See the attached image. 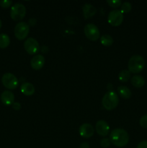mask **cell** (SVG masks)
<instances>
[{
  "label": "cell",
  "mask_w": 147,
  "mask_h": 148,
  "mask_svg": "<svg viewBox=\"0 0 147 148\" xmlns=\"http://www.w3.org/2000/svg\"><path fill=\"white\" fill-rule=\"evenodd\" d=\"M110 142L114 145L119 147H125L129 141V135L125 130L122 129H115L112 130L110 135Z\"/></svg>",
  "instance_id": "obj_1"
},
{
  "label": "cell",
  "mask_w": 147,
  "mask_h": 148,
  "mask_svg": "<svg viewBox=\"0 0 147 148\" xmlns=\"http://www.w3.org/2000/svg\"><path fill=\"white\" fill-rule=\"evenodd\" d=\"M145 66L144 59L140 55H134L128 61V71L131 73L137 74L141 72Z\"/></svg>",
  "instance_id": "obj_2"
},
{
  "label": "cell",
  "mask_w": 147,
  "mask_h": 148,
  "mask_svg": "<svg viewBox=\"0 0 147 148\" xmlns=\"http://www.w3.org/2000/svg\"><path fill=\"white\" fill-rule=\"evenodd\" d=\"M119 103L118 94L114 91H109L106 92L102 98V103L104 108L108 111L114 109L117 107Z\"/></svg>",
  "instance_id": "obj_3"
},
{
  "label": "cell",
  "mask_w": 147,
  "mask_h": 148,
  "mask_svg": "<svg viewBox=\"0 0 147 148\" xmlns=\"http://www.w3.org/2000/svg\"><path fill=\"white\" fill-rule=\"evenodd\" d=\"M26 14V8L23 4L16 3L12 7L10 11V16L12 19L15 21L22 20Z\"/></svg>",
  "instance_id": "obj_4"
},
{
  "label": "cell",
  "mask_w": 147,
  "mask_h": 148,
  "mask_svg": "<svg viewBox=\"0 0 147 148\" xmlns=\"http://www.w3.org/2000/svg\"><path fill=\"white\" fill-rule=\"evenodd\" d=\"M30 31V26L25 22H20L16 25L14 27V36L18 40H24L26 38Z\"/></svg>",
  "instance_id": "obj_5"
},
{
  "label": "cell",
  "mask_w": 147,
  "mask_h": 148,
  "mask_svg": "<svg viewBox=\"0 0 147 148\" xmlns=\"http://www.w3.org/2000/svg\"><path fill=\"white\" fill-rule=\"evenodd\" d=\"M1 82L6 88L10 90L16 89L19 85L17 78L12 73L4 74L1 77Z\"/></svg>",
  "instance_id": "obj_6"
},
{
  "label": "cell",
  "mask_w": 147,
  "mask_h": 148,
  "mask_svg": "<svg viewBox=\"0 0 147 148\" xmlns=\"http://www.w3.org/2000/svg\"><path fill=\"white\" fill-rule=\"evenodd\" d=\"M84 32L86 37L92 41L98 40L100 36L98 27L95 25L92 24V23H89V24L85 25L84 28Z\"/></svg>",
  "instance_id": "obj_7"
},
{
  "label": "cell",
  "mask_w": 147,
  "mask_h": 148,
  "mask_svg": "<svg viewBox=\"0 0 147 148\" xmlns=\"http://www.w3.org/2000/svg\"><path fill=\"white\" fill-rule=\"evenodd\" d=\"M108 21L111 25L119 26L123 21V14L121 12L120 10H112L108 14Z\"/></svg>",
  "instance_id": "obj_8"
},
{
  "label": "cell",
  "mask_w": 147,
  "mask_h": 148,
  "mask_svg": "<svg viewBox=\"0 0 147 148\" xmlns=\"http://www.w3.org/2000/svg\"><path fill=\"white\" fill-rule=\"evenodd\" d=\"M24 48L26 51L30 55L35 54L39 50V43L36 39L29 38L24 41Z\"/></svg>",
  "instance_id": "obj_9"
},
{
  "label": "cell",
  "mask_w": 147,
  "mask_h": 148,
  "mask_svg": "<svg viewBox=\"0 0 147 148\" xmlns=\"http://www.w3.org/2000/svg\"><path fill=\"white\" fill-rule=\"evenodd\" d=\"M95 129L99 135L102 136V137H105L108 134L110 131V127L108 125V123L103 120H100L97 122L96 126H95Z\"/></svg>",
  "instance_id": "obj_10"
},
{
  "label": "cell",
  "mask_w": 147,
  "mask_h": 148,
  "mask_svg": "<svg viewBox=\"0 0 147 148\" xmlns=\"http://www.w3.org/2000/svg\"><path fill=\"white\" fill-rule=\"evenodd\" d=\"M79 134L84 138H90L94 134L93 127L90 124H84L79 127Z\"/></svg>",
  "instance_id": "obj_11"
},
{
  "label": "cell",
  "mask_w": 147,
  "mask_h": 148,
  "mask_svg": "<svg viewBox=\"0 0 147 148\" xmlns=\"http://www.w3.org/2000/svg\"><path fill=\"white\" fill-rule=\"evenodd\" d=\"M45 64V58L43 55H36L32 58L30 64H31L32 68L35 70H39Z\"/></svg>",
  "instance_id": "obj_12"
},
{
  "label": "cell",
  "mask_w": 147,
  "mask_h": 148,
  "mask_svg": "<svg viewBox=\"0 0 147 148\" xmlns=\"http://www.w3.org/2000/svg\"><path fill=\"white\" fill-rule=\"evenodd\" d=\"M1 101L6 106L12 105L14 101V94L10 90L4 91L1 95Z\"/></svg>",
  "instance_id": "obj_13"
},
{
  "label": "cell",
  "mask_w": 147,
  "mask_h": 148,
  "mask_svg": "<svg viewBox=\"0 0 147 148\" xmlns=\"http://www.w3.org/2000/svg\"><path fill=\"white\" fill-rule=\"evenodd\" d=\"M82 10H83L84 17L85 19L90 18L97 13V9L91 4H84Z\"/></svg>",
  "instance_id": "obj_14"
},
{
  "label": "cell",
  "mask_w": 147,
  "mask_h": 148,
  "mask_svg": "<svg viewBox=\"0 0 147 148\" xmlns=\"http://www.w3.org/2000/svg\"><path fill=\"white\" fill-rule=\"evenodd\" d=\"M20 90L24 95L29 96L34 94L35 88L33 84L30 82H24L20 87Z\"/></svg>",
  "instance_id": "obj_15"
},
{
  "label": "cell",
  "mask_w": 147,
  "mask_h": 148,
  "mask_svg": "<svg viewBox=\"0 0 147 148\" xmlns=\"http://www.w3.org/2000/svg\"><path fill=\"white\" fill-rule=\"evenodd\" d=\"M131 84L135 88H142L145 84V79L141 75H134L132 78H131Z\"/></svg>",
  "instance_id": "obj_16"
},
{
  "label": "cell",
  "mask_w": 147,
  "mask_h": 148,
  "mask_svg": "<svg viewBox=\"0 0 147 148\" xmlns=\"http://www.w3.org/2000/svg\"><path fill=\"white\" fill-rule=\"evenodd\" d=\"M118 92L119 93L120 96L122 97L124 99H129L131 97V90L127 88V87L123 86V85L118 87Z\"/></svg>",
  "instance_id": "obj_17"
},
{
  "label": "cell",
  "mask_w": 147,
  "mask_h": 148,
  "mask_svg": "<svg viewBox=\"0 0 147 148\" xmlns=\"http://www.w3.org/2000/svg\"><path fill=\"white\" fill-rule=\"evenodd\" d=\"M10 43V38L8 35L5 33L0 34V48L1 49H5L9 46Z\"/></svg>",
  "instance_id": "obj_18"
},
{
  "label": "cell",
  "mask_w": 147,
  "mask_h": 148,
  "mask_svg": "<svg viewBox=\"0 0 147 148\" xmlns=\"http://www.w3.org/2000/svg\"><path fill=\"white\" fill-rule=\"evenodd\" d=\"M113 38L110 35H103L100 38V43L105 46H110L113 43Z\"/></svg>",
  "instance_id": "obj_19"
},
{
  "label": "cell",
  "mask_w": 147,
  "mask_h": 148,
  "mask_svg": "<svg viewBox=\"0 0 147 148\" xmlns=\"http://www.w3.org/2000/svg\"><path fill=\"white\" fill-rule=\"evenodd\" d=\"M131 78V72L127 69H123L118 75V79L122 82H128Z\"/></svg>",
  "instance_id": "obj_20"
},
{
  "label": "cell",
  "mask_w": 147,
  "mask_h": 148,
  "mask_svg": "<svg viewBox=\"0 0 147 148\" xmlns=\"http://www.w3.org/2000/svg\"><path fill=\"white\" fill-rule=\"evenodd\" d=\"M132 9V5L130 2H124L123 4H121V8L120 11L123 14V13H128Z\"/></svg>",
  "instance_id": "obj_21"
},
{
  "label": "cell",
  "mask_w": 147,
  "mask_h": 148,
  "mask_svg": "<svg viewBox=\"0 0 147 148\" xmlns=\"http://www.w3.org/2000/svg\"><path fill=\"white\" fill-rule=\"evenodd\" d=\"M107 3L111 7H114V8H117L121 6V1L120 0H108Z\"/></svg>",
  "instance_id": "obj_22"
},
{
  "label": "cell",
  "mask_w": 147,
  "mask_h": 148,
  "mask_svg": "<svg viewBox=\"0 0 147 148\" xmlns=\"http://www.w3.org/2000/svg\"><path fill=\"white\" fill-rule=\"evenodd\" d=\"M139 124L141 127L147 129V114L141 116V118L140 119Z\"/></svg>",
  "instance_id": "obj_23"
},
{
  "label": "cell",
  "mask_w": 147,
  "mask_h": 148,
  "mask_svg": "<svg viewBox=\"0 0 147 148\" xmlns=\"http://www.w3.org/2000/svg\"><path fill=\"white\" fill-rule=\"evenodd\" d=\"M110 140L108 138H104L102 139L100 141V145L102 146V147L107 148L110 145Z\"/></svg>",
  "instance_id": "obj_24"
},
{
  "label": "cell",
  "mask_w": 147,
  "mask_h": 148,
  "mask_svg": "<svg viewBox=\"0 0 147 148\" xmlns=\"http://www.w3.org/2000/svg\"><path fill=\"white\" fill-rule=\"evenodd\" d=\"M12 4V1L10 0H2L0 1V5L3 8H8Z\"/></svg>",
  "instance_id": "obj_25"
},
{
  "label": "cell",
  "mask_w": 147,
  "mask_h": 148,
  "mask_svg": "<svg viewBox=\"0 0 147 148\" xmlns=\"http://www.w3.org/2000/svg\"><path fill=\"white\" fill-rule=\"evenodd\" d=\"M136 148H147L146 140H144V141H141V143H138V146H137Z\"/></svg>",
  "instance_id": "obj_26"
},
{
  "label": "cell",
  "mask_w": 147,
  "mask_h": 148,
  "mask_svg": "<svg viewBox=\"0 0 147 148\" xmlns=\"http://www.w3.org/2000/svg\"><path fill=\"white\" fill-rule=\"evenodd\" d=\"M12 108L16 111H19L21 108V105H20V103L14 102V103L12 104Z\"/></svg>",
  "instance_id": "obj_27"
},
{
  "label": "cell",
  "mask_w": 147,
  "mask_h": 148,
  "mask_svg": "<svg viewBox=\"0 0 147 148\" xmlns=\"http://www.w3.org/2000/svg\"><path fill=\"white\" fill-rule=\"evenodd\" d=\"M80 148H89V145L88 143H83L81 144Z\"/></svg>",
  "instance_id": "obj_28"
},
{
  "label": "cell",
  "mask_w": 147,
  "mask_h": 148,
  "mask_svg": "<svg viewBox=\"0 0 147 148\" xmlns=\"http://www.w3.org/2000/svg\"><path fill=\"white\" fill-rule=\"evenodd\" d=\"M1 25H2V23H1V20H0V29H1Z\"/></svg>",
  "instance_id": "obj_29"
},
{
  "label": "cell",
  "mask_w": 147,
  "mask_h": 148,
  "mask_svg": "<svg viewBox=\"0 0 147 148\" xmlns=\"http://www.w3.org/2000/svg\"><path fill=\"white\" fill-rule=\"evenodd\" d=\"M146 4H147V2H146Z\"/></svg>",
  "instance_id": "obj_30"
}]
</instances>
